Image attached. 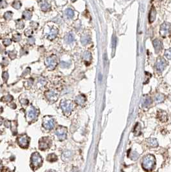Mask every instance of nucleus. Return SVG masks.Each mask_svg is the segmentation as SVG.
<instances>
[{
    "mask_svg": "<svg viewBox=\"0 0 171 172\" xmlns=\"http://www.w3.org/2000/svg\"><path fill=\"white\" fill-rule=\"evenodd\" d=\"M156 165L155 157L152 155H148L145 156L142 160V166L145 170L150 172L152 171Z\"/></svg>",
    "mask_w": 171,
    "mask_h": 172,
    "instance_id": "1",
    "label": "nucleus"
},
{
    "mask_svg": "<svg viewBox=\"0 0 171 172\" xmlns=\"http://www.w3.org/2000/svg\"><path fill=\"white\" fill-rule=\"evenodd\" d=\"M60 106L64 114L66 115L71 114L72 110L74 108L73 103L71 100H63L60 103Z\"/></svg>",
    "mask_w": 171,
    "mask_h": 172,
    "instance_id": "2",
    "label": "nucleus"
},
{
    "mask_svg": "<svg viewBox=\"0 0 171 172\" xmlns=\"http://www.w3.org/2000/svg\"><path fill=\"white\" fill-rule=\"evenodd\" d=\"M43 164V159L38 152H34L31 156V166L33 170H35Z\"/></svg>",
    "mask_w": 171,
    "mask_h": 172,
    "instance_id": "3",
    "label": "nucleus"
},
{
    "mask_svg": "<svg viewBox=\"0 0 171 172\" xmlns=\"http://www.w3.org/2000/svg\"><path fill=\"white\" fill-rule=\"evenodd\" d=\"M39 114V111L38 110H37L33 106H30L27 113V121L30 122L35 120V119H37L38 117Z\"/></svg>",
    "mask_w": 171,
    "mask_h": 172,
    "instance_id": "4",
    "label": "nucleus"
},
{
    "mask_svg": "<svg viewBox=\"0 0 171 172\" xmlns=\"http://www.w3.org/2000/svg\"><path fill=\"white\" fill-rule=\"evenodd\" d=\"M43 120V126L46 130H52L55 126V120H54L53 117L50 116V115L45 116Z\"/></svg>",
    "mask_w": 171,
    "mask_h": 172,
    "instance_id": "5",
    "label": "nucleus"
},
{
    "mask_svg": "<svg viewBox=\"0 0 171 172\" xmlns=\"http://www.w3.org/2000/svg\"><path fill=\"white\" fill-rule=\"evenodd\" d=\"M52 139H50V137H42L41 139L39 140V150L44 151L49 148L50 147V146L52 145Z\"/></svg>",
    "mask_w": 171,
    "mask_h": 172,
    "instance_id": "6",
    "label": "nucleus"
},
{
    "mask_svg": "<svg viewBox=\"0 0 171 172\" xmlns=\"http://www.w3.org/2000/svg\"><path fill=\"white\" fill-rule=\"evenodd\" d=\"M160 35L163 37L169 36L171 34V23L169 22H165L160 27L159 29Z\"/></svg>",
    "mask_w": 171,
    "mask_h": 172,
    "instance_id": "7",
    "label": "nucleus"
},
{
    "mask_svg": "<svg viewBox=\"0 0 171 172\" xmlns=\"http://www.w3.org/2000/svg\"><path fill=\"white\" fill-rule=\"evenodd\" d=\"M55 135L60 140H65L67 137V128L64 126H59L55 130Z\"/></svg>",
    "mask_w": 171,
    "mask_h": 172,
    "instance_id": "8",
    "label": "nucleus"
},
{
    "mask_svg": "<svg viewBox=\"0 0 171 172\" xmlns=\"http://www.w3.org/2000/svg\"><path fill=\"white\" fill-rule=\"evenodd\" d=\"M18 144L23 148H27L30 142V138L27 135H22L17 138Z\"/></svg>",
    "mask_w": 171,
    "mask_h": 172,
    "instance_id": "9",
    "label": "nucleus"
},
{
    "mask_svg": "<svg viewBox=\"0 0 171 172\" xmlns=\"http://www.w3.org/2000/svg\"><path fill=\"white\" fill-rule=\"evenodd\" d=\"M167 65V63L166 60L163 57H159L155 64V67L158 72H162L166 68Z\"/></svg>",
    "mask_w": 171,
    "mask_h": 172,
    "instance_id": "10",
    "label": "nucleus"
},
{
    "mask_svg": "<svg viewBox=\"0 0 171 172\" xmlns=\"http://www.w3.org/2000/svg\"><path fill=\"white\" fill-rule=\"evenodd\" d=\"M45 97L49 102L51 103H53L57 100L59 95L56 92L53 91V90H48L45 92Z\"/></svg>",
    "mask_w": 171,
    "mask_h": 172,
    "instance_id": "11",
    "label": "nucleus"
},
{
    "mask_svg": "<svg viewBox=\"0 0 171 172\" xmlns=\"http://www.w3.org/2000/svg\"><path fill=\"white\" fill-rule=\"evenodd\" d=\"M46 65L49 69L53 70L57 65V59L56 56L52 55V56L47 57L46 59Z\"/></svg>",
    "mask_w": 171,
    "mask_h": 172,
    "instance_id": "12",
    "label": "nucleus"
},
{
    "mask_svg": "<svg viewBox=\"0 0 171 172\" xmlns=\"http://www.w3.org/2000/svg\"><path fill=\"white\" fill-rule=\"evenodd\" d=\"M153 45H154V48H155L156 53H158L162 50L163 45H162V43L159 39H156L153 41Z\"/></svg>",
    "mask_w": 171,
    "mask_h": 172,
    "instance_id": "13",
    "label": "nucleus"
},
{
    "mask_svg": "<svg viewBox=\"0 0 171 172\" xmlns=\"http://www.w3.org/2000/svg\"><path fill=\"white\" fill-rule=\"evenodd\" d=\"M86 99L84 95H79L75 98V102L77 104H78V105L82 106L84 104L86 103Z\"/></svg>",
    "mask_w": 171,
    "mask_h": 172,
    "instance_id": "14",
    "label": "nucleus"
},
{
    "mask_svg": "<svg viewBox=\"0 0 171 172\" xmlns=\"http://www.w3.org/2000/svg\"><path fill=\"white\" fill-rule=\"evenodd\" d=\"M72 154L70 151H66L62 155V159L64 162H68L70 159H72Z\"/></svg>",
    "mask_w": 171,
    "mask_h": 172,
    "instance_id": "15",
    "label": "nucleus"
},
{
    "mask_svg": "<svg viewBox=\"0 0 171 172\" xmlns=\"http://www.w3.org/2000/svg\"><path fill=\"white\" fill-rule=\"evenodd\" d=\"M156 17V9L154 7H153L151 9L149 13V19L150 23H153L154 21L155 20Z\"/></svg>",
    "mask_w": 171,
    "mask_h": 172,
    "instance_id": "16",
    "label": "nucleus"
},
{
    "mask_svg": "<svg viewBox=\"0 0 171 172\" xmlns=\"http://www.w3.org/2000/svg\"><path fill=\"white\" fill-rule=\"evenodd\" d=\"M152 103L151 98L149 96H146L144 98H143L142 101H141V105L143 107H148L149 105H151V104Z\"/></svg>",
    "mask_w": 171,
    "mask_h": 172,
    "instance_id": "17",
    "label": "nucleus"
},
{
    "mask_svg": "<svg viewBox=\"0 0 171 172\" xmlns=\"http://www.w3.org/2000/svg\"><path fill=\"white\" fill-rule=\"evenodd\" d=\"M58 34V30L56 29H52L51 32L50 33H48L47 34V37H48L50 40H53V39H55V37Z\"/></svg>",
    "mask_w": 171,
    "mask_h": 172,
    "instance_id": "18",
    "label": "nucleus"
},
{
    "mask_svg": "<svg viewBox=\"0 0 171 172\" xmlns=\"http://www.w3.org/2000/svg\"><path fill=\"white\" fill-rule=\"evenodd\" d=\"M165 99V95L161 94H158L155 97V102L156 103H160L163 102Z\"/></svg>",
    "mask_w": 171,
    "mask_h": 172,
    "instance_id": "19",
    "label": "nucleus"
},
{
    "mask_svg": "<svg viewBox=\"0 0 171 172\" xmlns=\"http://www.w3.org/2000/svg\"><path fill=\"white\" fill-rule=\"evenodd\" d=\"M147 143L148 145L149 146H151V147H156V146H158V145L157 140H156V139H153V138L148 139Z\"/></svg>",
    "mask_w": 171,
    "mask_h": 172,
    "instance_id": "20",
    "label": "nucleus"
},
{
    "mask_svg": "<svg viewBox=\"0 0 171 172\" xmlns=\"http://www.w3.org/2000/svg\"><path fill=\"white\" fill-rule=\"evenodd\" d=\"M41 8L43 11H47V10H50L51 8V5L50 4H48L47 1H45L41 5Z\"/></svg>",
    "mask_w": 171,
    "mask_h": 172,
    "instance_id": "21",
    "label": "nucleus"
},
{
    "mask_svg": "<svg viewBox=\"0 0 171 172\" xmlns=\"http://www.w3.org/2000/svg\"><path fill=\"white\" fill-rule=\"evenodd\" d=\"M47 159L49 162H55V161L57 160V157L56 155H55L54 154H52L48 155Z\"/></svg>",
    "mask_w": 171,
    "mask_h": 172,
    "instance_id": "22",
    "label": "nucleus"
},
{
    "mask_svg": "<svg viewBox=\"0 0 171 172\" xmlns=\"http://www.w3.org/2000/svg\"><path fill=\"white\" fill-rule=\"evenodd\" d=\"M90 41V38L88 35H84L81 38V43L82 45H86L88 44Z\"/></svg>",
    "mask_w": 171,
    "mask_h": 172,
    "instance_id": "23",
    "label": "nucleus"
},
{
    "mask_svg": "<svg viewBox=\"0 0 171 172\" xmlns=\"http://www.w3.org/2000/svg\"><path fill=\"white\" fill-rule=\"evenodd\" d=\"M23 17L25 19L29 20V19H31V17H32V12H30V11H28V10H25V12H23Z\"/></svg>",
    "mask_w": 171,
    "mask_h": 172,
    "instance_id": "24",
    "label": "nucleus"
},
{
    "mask_svg": "<svg viewBox=\"0 0 171 172\" xmlns=\"http://www.w3.org/2000/svg\"><path fill=\"white\" fill-rule=\"evenodd\" d=\"M74 40H75V38L72 34H68L66 37V41L68 43H72V42L74 41Z\"/></svg>",
    "mask_w": 171,
    "mask_h": 172,
    "instance_id": "25",
    "label": "nucleus"
},
{
    "mask_svg": "<svg viewBox=\"0 0 171 172\" xmlns=\"http://www.w3.org/2000/svg\"><path fill=\"white\" fill-rule=\"evenodd\" d=\"M82 58L86 61H90L92 59V55L89 52H85L82 54Z\"/></svg>",
    "mask_w": 171,
    "mask_h": 172,
    "instance_id": "26",
    "label": "nucleus"
},
{
    "mask_svg": "<svg viewBox=\"0 0 171 172\" xmlns=\"http://www.w3.org/2000/svg\"><path fill=\"white\" fill-rule=\"evenodd\" d=\"M66 14L67 16H68L69 18H72L73 17V16H74V12H73V10H72V9H71V8L67 9V10H66Z\"/></svg>",
    "mask_w": 171,
    "mask_h": 172,
    "instance_id": "27",
    "label": "nucleus"
},
{
    "mask_svg": "<svg viewBox=\"0 0 171 172\" xmlns=\"http://www.w3.org/2000/svg\"><path fill=\"white\" fill-rule=\"evenodd\" d=\"M12 16H13L12 12L8 11V12H7L4 14V17H5V19H7V20H10V19H12Z\"/></svg>",
    "mask_w": 171,
    "mask_h": 172,
    "instance_id": "28",
    "label": "nucleus"
},
{
    "mask_svg": "<svg viewBox=\"0 0 171 172\" xmlns=\"http://www.w3.org/2000/svg\"><path fill=\"white\" fill-rule=\"evenodd\" d=\"M12 6L16 9H19L21 8V2L19 1H14L13 3Z\"/></svg>",
    "mask_w": 171,
    "mask_h": 172,
    "instance_id": "29",
    "label": "nucleus"
},
{
    "mask_svg": "<svg viewBox=\"0 0 171 172\" xmlns=\"http://www.w3.org/2000/svg\"><path fill=\"white\" fill-rule=\"evenodd\" d=\"M16 27L17 29H22L24 27V23L21 20H17L16 21Z\"/></svg>",
    "mask_w": 171,
    "mask_h": 172,
    "instance_id": "30",
    "label": "nucleus"
},
{
    "mask_svg": "<svg viewBox=\"0 0 171 172\" xmlns=\"http://www.w3.org/2000/svg\"><path fill=\"white\" fill-rule=\"evenodd\" d=\"M164 55L168 59H171V49H167L165 50Z\"/></svg>",
    "mask_w": 171,
    "mask_h": 172,
    "instance_id": "31",
    "label": "nucleus"
},
{
    "mask_svg": "<svg viewBox=\"0 0 171 172\" xmlns=\"http://www.w3.org/2000/svg\"><path fill=\"white\" fill-rule=\"evenodd\" d=\"M12 99H13V97H12V96H11L10 95H6V96H4V97L2 98V101H6V102L11 101Z\"/></svg>",
    "mask_w": 171,
    "mask_h": 172,
    "instance_id": "32",
    "label": "nucleus"
},
{
    "mask_svg": "<svg viewBox=\"0 0 171 172\" xmlns=\"http://www.w3.org/2000/svg\"><path fill=\"white\" fill-rule=\"evenodd\" d=\"M130 157L133 160H136L138 158V154L136 152H132L130 154Z\"/></svg>",
    "mask_w": 171,
    "mask_h": 172,
    "instance_id": "33",
    "label": "nucleus"
},
{
    "mask_svg": "<svg viewBox=\"0 0 171 172\" xmlns=\"http://www.w3.org/2000/svg\"><path fill=\"white\" fill-rule=\"evenodd\" d=\"M60 65H61V67L62 68H68V67L71 65V63H68V62L62 61Z\"/></svg>",
    "mask_w": 171,
    "mask_h": 172,
    "instance_id": "34",
    "label": "nucleus"
},
{
    "mask_svg": "<svg viewBox=\"0 0 171 172\" xmlns=\"http://www.w3.org/2000/svg\"><path fill=\"white\" fill-rule=\"evenodd\" d=\"M21 35H20V34H16V35H14L13 39L14 41H16V42L19 41L21 40Z\"/></svg>",
    "mask_w": 171,
    "mask_h": 172,
    "instance_id": "35",
    "label": "nucleus"
},
{
    "mask_svg": "<svg viewBox=\"0 0 171 172\" xmlns=\"http://www.w3.org/2000/svg\"><path fill=\"white\" fill-rule=\"evenodd\" d=\"M11 43H12V41H11V39H5L3 40V44L6 47L8 46V45H10V44H11Z\"/></svg>",
    "mask_w": 171,
    "mask_h": 172,
    "instance_id": "36",
    "label": "nucleus"
},
{
    "mask_svg": "<svg viewBox=\"0 0 171 172\" xmlns=\"http://www.w3.org/2000/svg\"><path fill=\"white\" fill-rule=\"evenodd\" d=\"M116 37H115V35H113V38H112V47H113V49H114V50H115V47H116Z\"/></svg>",
    "mask_w": 171,
    "mask_h": 172,
    "instance_id": "37",
    "label": "nucleus"
},
{
    "mask_svg": "<svg viewBox=\"0 0 171 172\" xmlns=\"http://www.w3.org/2000/svg\"><path fill=\"white\" fill-rule=\"evenodd\" d=\"M8 55H9V57H10V58L11 59H14L16 58V53L14 52H13V51L9 52Z\"/></svg>",
    "mask_w": 171,
    "mask_h": 172,
    "instance_id": "38",
    "label": "nucleus"
},
{
    "mask_svg": "<svg viewBox=\"0 0 171 172\" xmlns=\"http://www.w3.org/2000/svg\"><path fill=\"white\" fill-rule=\"evenodd\" d=\"M2 77H3V79L5 81H7V79H8V74L7 72H4L2 74Z\"/></svg>",
    "mask_w": 171,
    "mask_h": 172,
    "instance_id": "39",
    "label": "nucleus"
},
{
    "mask_svg": "<svg viewBox=\"0 0 171 172\" xmlns=\"http://www.w3.org/2000/svg\"><path fill=\"white\" fill-rule=\"evenodd\" d=\"M7 2L4 1V0H1V8H5L7 7Z\"/></svg>",
    "mask_w": 171,
    "mask_h": 172,
    "instance_id": "40",
    "label": "nucleus"
},
{
    "mask_svg": "<svg viewBox=\"0 0 171 172\" xmlns=\"http://www.w3.org/2000/svg\"><path fill=\"white\" fill-rule=\"evenodd\" d=\"M28 43L30 44V45H32V44H33L35 43V39H34V37H31L30 39H28Z\"/></svg>",
    "mask_w": 171,
    "mask_h": 172,
    "instance_id": "41",
    "label": "nucleus"
},
{
    "mask_svg": "<svg viewBox=\"0 0 171 172\" xmlns=\"http://www.w3.org/2000/svg\"><path fill=\"white\" fill-rule=\"evenodd\" d=\"M20 102L23 105H27L28 103V101L27 100V99H22V100L20 101Z\"/></svg>",
    "mask_w": 171,
    "mask_h": 172,
    "instance_id": "42",
    "label": "nucleus"
},
{
    "mask_svg": "<svg viewBox=\"0 0 171 172\" xmlns=\"http://www.w3.org/2000/svg\"><path fill=\"white\" fill-rule=\"evenodd\" d=\"M25 35H27V36H30V35L32 34V31L31 30H27V31H25Z\"/></svg>",
    "mask_w": 171,
    "mask_h": 172,
    "instance_id": "43",
    "label": "nucleus"
},
{
    "mask_svg": "<svg viewBox=\"0 0 171 172\" xmlns=\"http://www.w3.org/2000/svg\"><path fill=\"white\" fill-rule=\"evenodd\" d=\"M103 58H104V65H106V64L108 61V59H107V54L106 53H104Z\"/></svg>",
    "mask_w": 171,
    "mask_h": 172,
    "instance_id": "44",
    "label": "nucleus"
},
{
    "mask_svg": "<svg viewBox=\"0 0 171 172\" xmlns=\"http://www.w3.org/2000/svg\"><path fill=\"white\" fill-rule=\"evenodd\" d=\"M2 172H10L8 170V169H5V172H3V171H2Z\"/></svg>",
    "mask_w": 171,
    "mask_h": 172,
    "instance_id": "45",
    "label": "nucleus"
},
{
    "mask_svg": "<svg viewBox=\"0 0 171 172\" xmlns=\"http://www.w3.org/2000/svg\"><path fill=\"white\" fill-rule=\"evenodd\" d=\"M55 172L54 171H52V170H50V171H48V172Z\"/></svg>",
    "mask_w": 171,
    "mask_h": 172,
    "instance_id": "46",
    "label": "nucleus"
},
{
    "mask_svg": "<svg viewBox=\"0 0 171 172\" xmlns=\"http://www.w3.org/2000/svg\"><path fill=\"white\" fill-rule=\"evenodd\" d=\"M72 1H75L76 0H72Z\"/></svg>",
    "mask_w": 171,
    "mask_h": 172,
    "instance_id": "47",
    "label": "nucleus"
}]
</instances>
